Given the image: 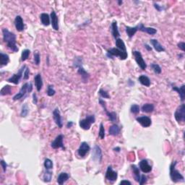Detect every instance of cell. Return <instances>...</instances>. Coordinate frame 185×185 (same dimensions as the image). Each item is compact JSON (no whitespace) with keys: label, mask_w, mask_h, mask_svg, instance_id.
<instances>
[{"label":"cell","mask_w":185,"mask_h":185,"mask_svg":"<svg viewBox=\"0 0 185 185\" xmlns=\"http://www.w3.org/2000/svg\"><path fill=\"white\" fill-rule=\"evenodd\" d=\"M3 40L7 44V46L13 52H18L19 49L16 45V36L13 32H10L8 29H2Z\"/></svg>","instance_id":"1"},{"label":"cell","mask_w":185,"mask_h":185,"mask_svg":"<svg viewBox=\"0 0 185 185\" xmlns=\"http://www.w3.org/2000/svg\"><path fill=\"white\" fill-rule=\"evenodd\" d=\"M177 162L176 160L172 162V163L170 166V177L171 179L173 182L177 183L180 182V181H184V178L178 170L176 169V165H177Z\"/></svg>","instance_id":"2"},{"label":"cell","mask_w":185,"mask_h":185,"mask_svg":"<svg viewBox=\"0 0 185 185\" xmlns=\"http://www.w3.org/2000/svg\"><path fill=\"white\" fill-rule=\"evenodd\" d=\"M127 52L119 50L117 48H111L107 51V56L113 59L114 56H118L122 60H125L127 58Z\"/></svg>","instance_id":"3"},{"label":"cell","mask_w":185,"mask_h":185,"mask_svg":"<svg viewBox=\"0 0 185 185\" xmlns=\"http://www.w3.org/2000/svg\"><path fill=\"white\" fill-rule=\"evenodd\" d=\"M96 118L94 115H88L85 119L79 121V127L84 130H88L91 129V127L92 124L95 123Z\"/></svg>","instance_id":"4"},{"label":"cell","mask_w":185,"mask_h":185,"mask_svg":"<svg viewBox=\"0 0 185 185\" xmlns=\"http://www.w3.org/2000/svg\"><path fill=\"white\" fill-rule=\"evenodd\" d=\"M174 117L179 123H184L185 122V104L182 103L176 110L174 113Z\"/></svg>","instance_id":"5"},{"label":"cell","mask_w":185,"mask_h":185,"mask_svg":"<svg viewBox=\"0 0 185 185\" xmlns=\"http://www.w3.org/2000/svg\"><path fill=\"white\" fill-rule=\"evenodd\" d=\"M25 68H26V66H25V65H23L22 67L20 69L19 71H18L16 74H14L11 77H10V78L7 79V82H11V83L15 84V85H18V84H19L20 81L23 75Z\"/></svg>","instance_id":"6"},{"label":"cell","mask_w":185,"mask_h":185,"mask_svg":"<svg viewBox=\"0 0 185 185\" xmlns=\"http://www.w3.org/2000/svg\"><path fill=\"white\" fill-rule=\"evenodd\" d=\"M132 54L134 55V59H135L137 65L140 67V69L143 70H146L147 68V65L146 62L144 61V59H143L141 53L139 51H132Z\"/></svg>","instance_id":"7"},{"label":"cell","mask_w":185,"mask_h":185,"mask_svg":"<svg viewBox=\"0 0 185 185\" xmlns=\"http://www.w3.org/2000/svg\"><path fill=\"white\" fill-rule=\"evenodd\" d=\"M117 177H118V174L117 172H114L111 166H109L107 168V170L106 172V178L107 180L110 181V182H114L115 181H117Z\"/></svg>","instance_id":"8"},{"label":"cell","mask_w":185,"mask_h":185,"mask_svg":"<svg viewBox=\"0 0 185 185\" xmlns=\"http://www.w3.org/2000/svg\"><path fill=\"white\" fill-rule=\"evenodd\" d=\"M63 139L64 136L62 134H59L57 137L55 138V140L51 143V146L53 149H58V148H62V149H65V146L63 144Z\"/></svg>","instance_id":"9"},{"label":"cell","mask_w":185,"mask_h":185,"mask_svg":"<svg viewBox=\"0 0 185 185\" xmlns=\"http://www.w3.org/2000/svg\"><path fill=\"white\" fill-rule=\"evenodd\" d=\"M28 85L29 83L28 82H26V83L24 84L22 87H21L19 93H17L15 96L13 97V100L14 101H18V100H20L21 98H24L26 95V93H28L27 91V88H28Z\"/></svg>","instance_id":"10"},{"label":"cell","mask_w":185,"mask_h":185,"mask_svg":"<svg viewBox=\"0 0 185 185\" xmlns=\"http://www.w3.org/2000/svg\"><path fill=\"white\" fill-rule=\"evenodd\" d=\"M91 150L89 145L86 142H82L79 146V149L77 150V153L80 157H85V155L88 153Z\"/></svg>","instance_id":"11"},{"label":"cell","mask_w":185,"mask_h":185,"mask_svg":"<svg viewBox=\"0 0 185 185\" xmlns=\"http://www.w3.org/2000/svg\"><path fill=\"white\" fill-rule=\"evenodd\" d=\"M53 118L54 120L55 123L57 125L58 127L62 128L63 127V123H62V117H61L60 111H59V108H56L53 110Z\"/></svg>","instance_id":"12"},{"label":"cell","mask_w":185,"mask_h":185,"mask_svg":"<svg viewBox=\"0 0 185 185\" xmlns=\"http://www.w3.org/2000/svg\"><path fill=\"white\" fill-rule=\"evenodd\" d=\"M92 156L94 160H96V161L99 162V163L101 161L102 158H103V156H102V151L98 146H95L94 148H93Z\"/></svg>","instance_id":"13"},{"label":"cell","mask_w":185,"mask_h":185,"mask_svg":"<svg viewBox=\"0 0 185 185\" xmlns=\"http://www.w3.org/2000/svg\"><path fill=\"white\" fill-rule=\"evenodd\" d=\"M139 166H140V169L143 173H150L152 171V166L148 163V161L146 159H143L139 163Z\"/></svg>","instance_id":"14"},{"label":"cell","mask_w":185,"mask_h":185,"mask_svg":"<svg viewBox=\"0 0 185 185\" xmlns=\"http://www.w3.org/2000/svg\"><path fill=\"white\" fill-rule=\"evenodd\" d=\"M136 120L137 121L138 123H140L143 127H148L151 125L152 122H151V119L150 117H146V116H143V117H137Z\"/></svg>","instance_id":"15"},{"label":"cell","mask_w":185,"mask_h":185,"mask_svg":"<svg viewBox=\"0 0 185 185\" xmlns=\"http://www.w3.org/2000/svg\"><path fill=\"white\" fill-rule=\"evenodd\" d=\"M15 25L16 27L17 30L19 32L23 31L24 28H25V25H24L23 20L22 17L20 15H18L16 16L15 19Z\"/></svg>","instance_id":"16"},{"label":"cell","mask_w":185,"mask_h":185,"mask_svg":"<svg viewBox=\"0 0 185 185\" xmlns=\"http://www.w3.org/2000/svg\"><path fill=\"white\" fill-rule=\"evenodd\" d=\"M50 18H51V24L53 30H59V20L56 13L53 10L51 11Z\"/></svg>","instance_id":"17"},{"label":"cell","mask_w":185,"mask_h":185,"mask_svg":"<svg viewBox=\"0 0 185 185\" xmlns=\"http://www.w3.org/2000/svg\"><path fill=\"white\" fill-rule=\"evenodd\" d=\"M139 30L143 32H146L149 35H155L157 33V30L154 27H150L144 26L143 23L139 24Z\"/></svg>","instance_id":"18"},{"label":"cell","mask_w":185,"mask_h":185,"mask_svg":"<svg viewBox=\"0 0 185 185\" xmlns=\"http://www.w3.org/2000/svg\"><path fill=\"white\" fill-rule=\"evenodd\" d=\"M77 72H78L79 75H80L81 77H82V79L83 80L84 82H88V78H89L90 75H89V73L87 71H85V69L83 68L82 65L81 66H79L77 67Z\"/></svg>","instance_id":"19"},{"label":"cell","mask_w":185,"mask_h":185,"mask_svg":"<svg viewBox=\"0 0 185 185\" xmlns=\"http://www.w3.org/2000/svg\"><path fill=\"white\" fill-rule=\"evenodd\" d=\"M150 42L152 44V46H153L154 49L155 50L158 52H162V51H165V49L160 43L158 42V40L156 39H151L150 40Z\"/></svg>","instance_id":"20"},{"label":"cell","mask_w":185,"mask_h":185,"mask_svg":"<svg viewBox=\"0 0 185 185\" xmlns=\"http://www.w3.org/2000/svg\"><path fill=\"white\" fill-rule=\"evenodd\" d=\"M34 82H35V85H36V88L37 91H41V88L43 87V79L42 77H41V75L39 73V74L36 75L34 77Z\"/></svg>","instance_id":"21"},{"label":"cell","mask_w":185,"mask_h":185,"mask_svg":"<svg viewBox=\"0 0 185 185\" xmlns=\"http://www.w3.org/2000/svg\"><path fill=\"white\" fill-rule=\"evenodd\" d=\"M172 89L179 93L181 101H184L185 99V85H182L181 87L172 86Z\"/></svg>","instance_id":"22"},{"label":"cell","mask_w":185,"mask_h":185,"mask_svg":"<svg viewBox=\"0 0 185 185\" xmlns=\"http://www.w3.org/2000/svg\"><path fill=\"white\" fill-rule=\"evenodd\" d=\"M41 23L44 26H49L51 24V18L47 13H42L40 15Z\"/></svg>","instance_id":"23"},{"label":"cell","mask_w":185,"mask_h":185,"mask_svg":"<svg viewBox=\"0 0 185 185\" xmlns=\"http://www.w3.org/2000/svg\"><path fill=\"white\" fill-rule=\"evenodd\" d=\"M70 178V176L69 174L66 172H62L59 174L57 177V182L58 184L62 185L64 184V183H65L67 180Z\"/></svg>","instance_id":"24"},{"label":"cell","mask_w":185,"mask_h":185,"mask_svg":"<svg viewBox=\"0 0 185 185\" xmlns=\"http://www.w3.org/2000/svg\"><path fill=\"white\" fill-rule=\"evenodd\" d=\"M111 33H112L113 36H114L116 39H119V36H120V33H119L117 21H114V22L111 23Z\"/></svg>","instance_id":"25"},{"label":"cell","mask_w":185,"mask_h":185,"mask_svg":"<svg viewBox=\"0 0 185 185\" xmlns=\"http://www.w3.org/2000/svg\"><path fill=\"white\" fill-rule=\"evenodd\" d=\"M121 129L120 127L117 125L114 124V125H111L109 129H108V133H109L110 135L112 136H117L120 133Z\"/></svg>","instance_id":"26"},{"label":"cell","mask_w":185,"mask_h":185,"mask_svg":"<svg viewBox=\"0 0 185 185\" xmlns=\"http://www.w3.org/2000/svg\"><path fill=\"white\" fill-rule=\"evenodd\" d=\"M137 30H139V25H137L135 27H129L127 26L126 27V32L127 36H129V39L132 38L134 36L136 33H137Z\"/></svg>","instance_id":"27"},{"label":"cell","mask_w":185,"mask_h":185,"mask_svg":"<svg viewBox=\"0 0 185 185\" xmlns=\"http://www.w3.org/2000/svg\"><path fill=\"white\" fill-rule=\"evenodd\" d=\"M131 167H132V172H133V175H134V180H135L137 182H139V181H140V176H141L140 175V169H139V168L134 164L132 165V166H131Z\"/></svg>","instance_id":"28"},{"label":"cell","mask_w":185,"mask_h":185,"mask_svg":"<svg viewBox=\"0 0 185 185\" xmlns=\"http://www.w3.org/2000/svg\"><path fill=\"white\" fill-rule=\"evenodd\" d=\"M10 62V57L7 54L1 52L0 53V65L1 67L5 66Z\"/></svg>","instance_id":"29"},{"label":"cell","mask_w":185,"mask_h":185,"mask_svg":"<svg viewBox=\"0 0 185 185\" xmlns=\"http://www.w3.org/2000/svg\"><path fill=\"white\" fill-rule=\"evenodd\" d=\"M139 82L142 84L143 85L146 87H149L151 85V80H150L149 77H147L146 75H140L139 77Z\"/></svg>","instance_id":"30"},{"label":"cell","mask_w":185,"mask_h":185,"mask_svg":"<svg viewBox=\"0 0 185 185\" xmlns=\"http://www.w3.org/2000/svg\"><path fill=\"white\" fill-rule=\"evenodd\" d=\"M155 106L153 103H146L142 106V111L146 113H151L154 111Z\"/></svg>","instance_id":"31"},{"label":"cell","mask_w":185,"mask_h":185,"mask_svg":"<svg viewBox=\"0 0 185 185\" xmlns=\"http://www.w3.org/2000/svg\"><path fill=\"white\" fill-rule=\"evenodd\" d=\"M116 46H117V48L119 49V50H121V51H127L125 42L123 41V40L119 39V38L116 39Z\"/></svg>","instance_id":"32"},{"label":"cell","mask_w":185,"mask_h":185,"mask_svg":"<svg viewBox=\"0 0 185 185\" xmlns=\"http://www.w3.org/2000/svg\"><path fill=\"white\" fill-rule=\"evenodd\" d=\"M52 174L53 173L50 170H46L44 174V177H43L44 182H50L51 181V179H52Z\"/></svg>","instance_id":"33"},{"label":"cell","mask_w":185,"mask_h":185,"mask_svg":"<svg viewBox=\"0 0 185 185\" xmlns=\"http://www.w3.org/2000/svg\"><path fill=\"white\" fill-rule=\"evenodd\" d=\"M11 91H12V88L10 85H5V86L3 87L1 90V92H0V94L1 96H6V95H10L11 94Z\"/></svg>","instance_id":"34"},{"label":"cell","mask_w":185,"mask_h":185,"mask_svg":"<svg viewBox=\"0 0 185 185\" xmlns=\"http://www.w3.org/2000/svg\"><path fill=\"white\" fill-rule=\"evenodd\" d=\"M104 111H106L107 116H108V119H109V120L111 121V122H114L117 121V113L114 112V111H113V112H109V111L107 110V108L104 109Z\"/></svg>","instance_id":"35"},{"label":"cell","mask_w":185,"mask_h":185,"mask_svg":"<svg viewBox=\"0 0 185 185\" xmlns=\"http://www.w3.org/2000/svg\"><path fill=\"white\" fill-rule=\"evenodd\" d=\"M44 167H45L46 170H51L53 168V162L51 159L46 158L44 160Z\"/></svg>","instance_id":"36"},{"label":"cell","mask_w":185,"mask_h":185,"mask_svg":"<svg viewBox=\"0 0 185 185\" xmlns=\"http://www.w3.org/2000/svg\"><path fill=\"white\" fill-rule=\"evenodd\" d=\"M28 112H29L28 106H27V103H25V104H23V106H22L20 116L22 117H26L27 116V114H28Z\"/></svg>","instance_id":"37"},{"label":"cell","mask_w":185,"mask_h":185,"mask_svg":"<svg viewBox=\"0 0 185 185\" xmlns=\"http://www.w3.org/2000/svg\"><path fill=\"white\" fill-rule=\"evenodd\" d=\"M151 67L153 70V71L155 74L159 75L161 73V68H160V67L159 66L158 64H155V63L151 64Z\"/></svg>","instance_id":"38"},{"label":"cell","mask_w":185,"mask_h":185,"mask_svg":"<svg viewBox=\"0 0 185 185\" xmlns=\"http://www.w3.org/2000/svg\"><path fill=\"white\" fill-rule=\"evenodd\" d=\"M30 53V51L29 49H25L23 51L22 54H21V61L22 62H25L27 60L29 57V55Z\"/></svg>","instance_id":"39"},{"label":"cell","mask_w":185,"mask_h":185,"mask_svg":"<svg viewBox=\"0 0 185 185\" xmlns=\"http://www.w3.org/2000/svg\"><path fill=\"white\" fill-rule=\"evenodd\" d=\"M98 135L101 140L104 139V137H105V129H104V126H103V123H101V125H100V129H99Z\"/></svg>","instance_id":"40"},{"label":"cell","mask_w":185,"mask_h":185,"mask_svg":"<svg viewBox=\"0 0 185 185\" xmlns=\"http://www.w3.org/2000/svg\"><path fill=\"white\" fill-rule=\"evenodd\" d=\"M55 93H56V91L53 89V85H48V87H47V95H48L49 96H54Z\"/></svg>","instance_id":"41"},{"label":"cell","mask_w":185,"mask_h":185,"mask_svg":"<svg viewBox=\"0 0 185 185\" xmlns=\"http://www.w3.org/2000/svg\"><path fill=\"white\" fill-rule=\"evenodd\" d=\"M140 111V106H138L137 104H133L131 106L130 108V111L133 114H138Z\"/></svg>","instance_id":"42"},{"label":"cell","mask_w":185,"mask_h":185,"mask_svg":"<svg viewBox=\"0 0 185 185\" xmlns=\"http://www.w3.org/2000/svg\"><path fill=\"white\" fill-rule=\"evenodd\" d=\"M33 59H34V63L36 64V65H39L40 62H41V56H40V53L38 51L34 52Z\"/></svg>","instance_id":"43"},{"label":"cell","mask_w":185,"mask_h":185,"mask_svg":"<svg viewBox=\"0 0 185 185\" xmlns=\"http://www.w3.org/2000/svg\"><path fill=\"white\" fill-rule=\"evenodd\" d=\"M98 93L102 98H110V96L108 95V93H107V91H105V90L100 89Z\"/></svg>","instance_id":"44"},{"label":"cell","mask_w":185,"mask_h":185,"mask_svg":"<svg viewBox=\"0 0 185 185\" xmlns=\"http://www.w3.org/2000/svg\"><path fill=\"white\" fill-rule=\"evenodd\" d=\"M147 181H148V179H147V177L145 174H143V175L140 176V181H139V184H140V185H143L144 184H146V183L147 182Z\"/></svg>","instance_id":"45"},{"label":"cell","mask_w":185,"mask_h":185,"mask_svg":"<svg viewBox=\"0 0 185 185\" xmlns=\"http://www.w3.org/2000/svg\"><path fill=\"white\" fill-rule=\"evenodd\" d=\"M29 75H30V69L26 67L25 70V72H24L23 74V79H27L29 78Z\"/></svg>","instance_id":"46"},{"label":"cell","mask_w":185,"mask_h":185,"mask_svg":"<svg viewBox=\"0 0 185 185\" xmlns=\"http://www.w3.org/2000/svg\"><path fill=\"white\" fill-rule=\"evenodd\" d=\"M1 167H2V169H3V171H4V172H6V171H7V164L6 163V162L4 161V160H1Z\"/></svg>","instance_id":"47"},{"label":"cell","mask_w":185,"mask_h":185,"mask_svg":"<svg viewBox=\"0 0 185 185\" xmlns=\"http://www.w3.org/2000/svg\"><path fill=\"white\" fill-rule=\"evenodd\" d=\"M154 7H155V9H156L159 12L162 11V10H163V6H160L158 4H157V3H154Z\"/></svg>","instance_id":"48"},{"label":"cell","mask_w":185,"mask_h":185,"mask_svg":"<svg viewBox=\"0 0 185 185\" xmlns=\"http://www.w3.org/2000/svg\"><path fill=\"white\" fill-rule=\"evenodd\" d=\"M177 46H178V47L181 50V51H184V50H185V44H184V42H179Z\"/></svg>","instance_id":"49"},{"label":"cell","mask_w":185,"mask_h":185,"mask_svg":"<svg viewBox=\"0 0 185 185\" xmlns=\"http://www.w3.org/2000/svg\"><path fill=\"white\" fill-rule=\"evenodd\" d=\"M125 184L131 185L132 184V183H131L129 181H127V180H122V181H121L120 185H125Z\"/></svg>","instance_id":"50"},{"label":"cell","mask_w":185,"mask_h":185,"mask_svg":"<svg viewBox=\"0 0 185 185\" xmlns=\"http://www.w3.org/2000/svg\"><path fill=\"white\" fill-rule=\"evenodd\" d=\"M33 102L34 104H37V103H38L37 96H36V94L35 93L33 94Z\"/></svg>","instance_id":"51"},{"label":"cell","mask_w":185,"mask_h":185,"mask_svg":"<svg viewBox=\"0 0 185 185\" xmlns=\"http://www.w3.org/2000/svg\"><path fill=\"white\" fill-rule=\"evenodd\" d=\"M32 91H33V84H32L31 82H29L28 88H27V91H28V93H30Z\"/></svg>","instance_id":"52"},{"label":"cell","mask_w":185,"mask_h":185,"mask_svg":"<svg viewBox=\"0 0 185 185\" xmlns=\"http://www.w3.org/2000/svg\"><path fill=\"white\" fill-rule=\"evenodd\" d=\"M73 125H74V123H73L72 122H71V121H70V122H67V128L72 127Z\"/></svg>","instance_id":"53"},{"label":"cell","mask_w":185,"mask_h":185,"mask_svg":"<svg viewBox=\"0 0 185 185\" xmlns=\"http://www.w3.org/2000/svg\"><path fill=\"white\" fill-rule=\"evenodd\" d=\"M145 48L147 50H148V51H152V48H151V46H150L149 45H148V44H145Z\"/></svg>","instance_id":"54"},{"label":"cell","mask_w":185,"mask_h":185,"mask_svg":"<svg viewBox=\"0 0 185 185\" xmlns=\"http://www.w3.org/2000/svg\"><path fill=\"white\" fill-rule=\"evenodd\" d=\"M114 151H116V152H119V151H120V148H119V147H117V148H114Z\"/></svg>","instance_id":"55"},{"label":"cell","mask_w":185,"mask_h":185,"mask_svg":"<svg viewBox=\"0 0 185 185\" xmlns=\"http://www.w3.org/2000/svg\"><path fill=\"white\" fill-rule=\"evenodd\" d=\"M119 4H122V1H119Z\"/></svg>","instance_id":"56"}]
</instances>
